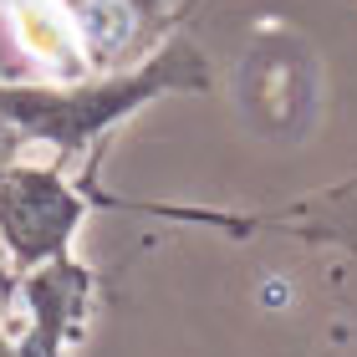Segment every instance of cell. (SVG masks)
I'll return each instance as SVG.
<instances>
[{
  "label": "cell",
  "instance_id": "6da1fadb",
  "mask_svg": "<svg viewBox=\"0 0 357 357\" xmlns=\"http://www.w3.org/2000/svg\"><path fill=\"white\" fill-rule=\"evenodd\" d=\"M0 357H15V352H10V342H6V337H0Z\"/></svg>",
  "mask_w": 357,
  "mask_h": 357
}]
</instances>
